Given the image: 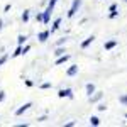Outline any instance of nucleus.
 I'll list each match as a JSON object with an SVG mask.
<instances>
[{"label": "nucleus", "mask_w": 127, "mask_h": 127, "mask_svg": "<svg viewBox=\"0 0 127 127\" xmlns=\"http://www.w3.org/2000/svg\"><path fill=\"white\" fill-rule=\"evenodd\" d=\"M80 7H81V0H73V3H71V7H69L66 17H68V19H73V17L76 15V12L80 10Z\"/></svg>", "instance_id": "obj_1"}, {"label": "nucleus", "mask_w": 127, "mask_h": 127, "mask_svg": "<svg viewBox=\"0 0 127 127\" xmlns=\"http://www.w3.org/2000/svg\"><path fill=\"white\" fill-rule=\"evenodd\" d=\"M32 105H34L32 102H26L24 105H20L19 108H15V110H14V115H15V117H20V115H24V112H27L29 108H32Z\"/></svg>", "instance_id": "obj_2"}, {"label": "nucleus", "mask_w": 127, "mask_h": 127, "mask_svg": "<svg viewBox=\"0 0 127 127\" xmlns=\"http://www.w3.org/2000/svg\"><path fill=\"white\" fill-rule=\"evenodd\" d=\"M58 97L59 98H69V100H73V98H75V93H73L71 88H61V90L58 92Z\"/></svg>", "instance_id": "obj_3"}, {"label": "nucleus", "mask_w": 127, "mask_h": 127, "mask_svg": "<svg viewBox=\"0 0 127 127\" xmlns=\"http://www.w3.org/2000/svg\"><path fill=\"white\" fill-rule=\"evenodd\" d=\"M53 7H46V9L42 10V15H44V19H42V24H49V22H51V14H53Z\"/></svg>", "instance_id": "obj_4"}, {"label": "nucleus", "mask_w": 127, "mask_h": 127, "mask_svg": "<svg viewBox=\"0 0 127 127\" xmlns=\"http://www.w3.org/2000/svg\"><path fill=\"white\" fill-rule=\"evenodd\" d=\"M49 37H51V31H49V29L41 31L39 34H37V41H39V42H46Z\"/></svg>", "instance_id": "obj_5"}, {"label": "nucleus", "mask_w": 127, "mask_h": 127, "mask_svg": "<svg viewBox=\"0 0 127 127\" xmlns=\"http://www.w3.org/2000/svg\"><path fill=\"white\" fill-rule=\"evenodd\" d=\"M102 98H103V92H95L93 95L88 97V102H90V103H97V102H100Z\"/></svg>", "instance_id": "obj_6"}, {"label": "nucleus", "mask_w": 127, "mask_h": 127, "mask_svg": "<svg viewBox=\"0 0 127 127\" xmlns=\"http://www.w3.org/2000/svg\"><path fill=\"white\" fill-rule=\"evenodd\" d=\"M69 59H71V54H63V56H59V58H56V61H54V66H61V64L68 63Z\"/></svg>", "instance_id": "obj_7"}, {"label": "nucleus", "mask_w": 127, "mask_h": 127, "mask_svg": "<svg viewBox=\"0 0 127 127\" xmlns=\"http://www.w3.org/2000/svg\"><path fill=\"white\" fill-rule=\"evenodd\" d=\"M78 71H80L78 64H71V66L66 69V76H69V78H71V76H76V75H78Z\"/></svg>", "instance_id": "obj_8"}, {"label": "nucleus", "mask_w": 127, "mask_h": 127, "mask_svg": "<svg viewBox=\"0 0 127 127\" xmlns=\"http://www.w3.org/2000/svg\"><path fill=\"white\" fill-rule=\"evenodd\" d=\"M117 44H119L117 39H110V41H105V42H103V48H105V51H112Z\"/></svg>", "instance_id": "obj_9"}, {"label": "nucleus", "mask_w": 127, "mask_h": 127, "mask_svg": "<svg viewBox=\"0 0 127 127\" xmlns=\"http://www.w3.org/2000/svg\"><path fill=\"white\" fill-rule=\"evenodd\" d=\"M61 22H63V19H61V17H56V19H54L53 26H51V29H49V31H51V34H54V32L61 27Z\"/></svg>", "instance_id": "obj_10"}, {"label": "nucleus", "mask_w": 127, "mask_h": 127, "mask_svg": "<svg viewBox=\"0 0 127 127\" xmlns=\"http://www.w3.org/2000/svg\"><path fill=\"white\" fill-rule=\"evenodd\" d=\"M93 41H95V36L92 34V36H88L87 39H85V41H83V42H81V44H80V48H81V49H87L88 46H90V44L93 42Z\"/></svg>", "instance_id": "obj_11"}, {"label": "nucleus", "mask_w": 127, "mask_h": 127, "mask_svg": "<svg viewBox=\"0 0 127 127\" xmlns=\"http://www.w3.org/2000/svg\"><path fill=\"white\" fill-rule=\"evenodd\" d=\"M85 92H87L88 97H90V95H93V93L97 92V88H95V83H87V85H85Z\"/></svg>", "instance_id": "obj_12"}, {"label": "nucleus", "mask_w": 127, "mask_h": 127, "mask_svg": "<svg viewBox=\"0 0 127 127\" xmlns=\"http://www.w3.org/2000/svg\"><path fill=\"white\" fill-rule=\"evenodd\" d=\"M88 120H90V126H93V127H98L100 124H102V122H100V119H98L97 115H92Z\"/></svg>", "instance_id": "obj_13"}, {"label": "nucleus", "mask_w": 127, "mask_h": 127, "mask_svg": "<svg viewBox=\"0 0 127 127\" xmlns=\"http://www.w3.org/2000/svg\"><path fill=\"white\" fill-rule=\"evenodd\" d=\"M19 56H22V46L17 44V48H15V51L10 54V58H19Z\"/></svg>", "instance_id": "obj_14"}, {"label": "nucleus", "mask_w": 127, "mask_h": 127, "mask_svg": "<svg viewBox=\"0 0 127 127\" xmlns=\"http://www.w3.org/2000/svg\"><path fill=\"white\" fill-rule=\"evenodd\" d=\"M26 41H27V36H26V34H19V36H17V44H19V46H24Z\"/></svg>", "instance_id": "obj_15"}, {"label": "nucleus", "mask_w": 127, "mask_h": 127, "mask_svg": "<svg viewBox=\"0 0 127 127\" xmlns=\"http://www.w3.org/2000/svg\"><path fill=\"white\" fill-rule=\"evenodd\" d=\"M29 17H31V10H24V12H22V15H20V19H22L24 24H26V22H29Z\"/></svg>", "instance_id": "obj_16"}, {"label": "nucleus", "mask_w": 127, "mask_h": 127, "mask_svg": "<svg viewBox=\"0 0 127 127\" xmlns=\"http://www.w3.org/2000/svg\"><path fill=\"white\" fill-rule=\"evenodd\" d=\"M37 88H39V90H49V88H53V83H49V81H44V83L37 85Z\"/></svg>", "instance_id": "obj_17"}, {"label": "nucleus", "mask_w": 127, "mask_h": 127, "mask_svg": "<svg viewBox=\"0 0 127 127\" xmlns=\"http://www.w3.org/2000/svg\"><path fill=\"white\" fill-rule=\"evenodd\" d=\"M64 53H66V51H64V48L58 46V48H56V51H54V56H56V58H59V56H63Z\"/></svg>", "instance_id": "obj_18"}, {"label": "nucleus", "mask_w": 127, "mask_h": 127, "mask_svg": "<svg viewBox=\"0 0 127 127\" xmlns=\"http://www.w3.org/2000/svg\"><path fill=\"white\" fill-rule=\"evenodd\" d=\"M7 61H9V54H2L0 56V66H3Z\"/></svg>", "instance_id": "obj_19"}, {"label": "nucleus", "mask_w": 127, "mask_h": 127, "mask_svg": "<svg viewBox=\"0 0 127 127\" xmlns=\"http://www.w3.org/2000/svg\"><path fill=\"white\" fill-rule=\"evenodd\" d=\"M119 103L127 105V93H126V95H120V97H119Z\"/></svg>", "instance_id": "obj_20"}, {"label": "nucleus", "mask_w": 127, "mask_h": 127, "mask_svg": "<svg viewBox=\"0 0 127 127\" xmlns=\"http://www.w3.org/2000/svg\"><path fill=\"white\" fill-rule=\"evenodd\" d=\"M97 110H98V112H105V110H107V103H98Z\"/></svg>", "instance_id": "obj_21"}, {"label": "nucleus", "mask_w": 127, "mask_h": 127, "mask_svg": "<svg viewBox=\"0 0 127 127\" xmlns=\"http://www.w3.org/2000/svg\"><path fill=\"white\" fill-rule=\"evenodd\" d=\"M66 42H68V39H66V37H61V39L56 41V46H63V44H66Z\"/></svg>", "instance_id": "obj_22"}, {"label": "nucleus", "mask_w": 127, "mask_h": 127, "mask_svg": "<svg viewBox=\"0 0 127 127\" xmlns=\"http://www.w3.org/2000/svg\"><path fill=\"white\" fill-rule=\"evenodd\" d=\"M42 19H44L42 12H37V14H36V22H42Z\"/></svg>", "instance_id": "obj_23"}, {"label": "nucleus", "mask_w": 127, "mask_h": 127, "mask_svg": "<svg viewBox=\"0 0 127 127\" xmlns=\"http://www.w3.org/2000/svg\"><path fill=\"white\" fill-rule=\"evenodd\" d=\"M115 17H119V10H114L108 14V19H115Z\"/></svg>", "instance_id": "obj_24"}, {"label": "nucleus", "mask_w": 127, "mask_h": 127, "mask_svg": "<svg viewBox=\"0 0 127 127\" xmlns=\"http://www.w3.org/2000/svg\"><path fill=\"white\" fill-rule=\"evenodd\" d=\"M24 85L29 87V88H32V87H34V81H32V80H24Z\"/></svg>", "instance_id": "obj_25"}, {"label": "nucleus", "mask_w": 127, "mask_h": 127, "mask_svg": "<svg viewBox=\"0 0 127 127\" xmlns=\"http://www.w3.org/2000/svg\"><path fill=\"white\" fill-rule=\"evenodd\" d=\"M29 51H31V46H29V44H26V46H22V54H27Z\"/></svg>", "instance_id": "obj_26"}, {"label": "nucleus", "mask_w": 127, "mask_h": 127, "mask_svg": "<svg viewBox=\"0 0 127 127\" xmlns=\"http://www.w3.org/2000/svg\"><path fill=\"white\" fill-rule=\"evenodd\" d=\"M5 98H7V93H5L3 90H0V103H2V102H3Z\"/></svg>", "instance_id": "obj_27"}, {"label": "nucleus", "mask_w": 127, "mask_h": 127, "mask_svg": "<svg viewBox=\"0 0 127 127\" xmlns=\"http://www.w3.org/2000/svg\"><path fill=\"white\" fill-rule=\"evenodd\" d=\"M117 9H119V5H117V3H112V5L108 7V12H114V10H117Z\"/></svg>", "instance_id": "obj_28"}, {"label": "nucleus", "mask_w": 127, "mask_h": 127, "mask_svg": "<svg viewBox=\"0 0 127 127\" xmlns=\"http://www.w3.org/2000/svg\"><path fill=\"white\" fill-rule=\"evenodd\" d=\"M75 126H76V122H75V120H69V122L64 124V127H75Z\"/></svg>", "instance_id": "obj_29"}, {"label": "nucleus", "mask_w": 127, "mask_h": 127, "mask_svg": "<svg viewBox=\"0 0 127 127\" xmlns=\"http://www.w3.org/2000/svg\"><path fill=\"white\" fill-rule=\"evenodd\" d=\"M56 3H58V0H49V2H48V5H49V7H53V9L56 7Z\"/></svg>", "instance_id": "obj_30"}, {"label": "nucleus", "mask_w": 127, "mask_h": 127, "mask_svg": "<svg viewBox=\"0 0 127 127\" xmlns=\"http://www.w3.org/2000/svg\"><path fill=\"white\" fill-rule=\"evenodd\" d=\"M44 120H48V115H41V117H37V122H44Z\"/></svg>", "instance_id": "obj_31"}, {"label": "nucleus", "mask_w": 127, "mask_h": 127, "mask_svg": "<svg viewBox=\"0 0 127 127\" xmlns=\"http://www.w3.org/2000/svg\"><path fill=\"white\" fill-rule=\"evenodd\" d=\"M10 7H12V5H10V3H7V5L3 7V12H9V10H10Z\"/></svg>", "instance_id": "obj_32"}, {"label": "nucleus", "mask_w": 127, "mask_h": 127, "mask_svg": "<svg viewBox=\"0 0 127 127\" xmlns=\"http://www.w3.org/2000/svg\"><path fill=\"white\" fill-rule=\"evenodd\" d=\"M2 27H3V20L0 19V32H2Z\"/></svg>", "instance_id": "obj_33"}, {"label": "nucleus", "mask_w": 127, "mask_h": 127, "mask_svg": "<svg viewBox=\"0 0 127 127\" xmlns=\"http://www.w3.org/2000/svg\"><path fill=\"white\" fill-rule=\"evenodd\" d=\"M124 117H126V119H127V114H126V115H124Z\"/></svg>", "instance_id": "obj_34"}, {"label": "nucleus", "mask_w": 127, "mask_h": 127, "mask_svg": "<svg viewBox=\"0 0 127 127\" xmlns=\"http://www.w3.org/2000/svg\"><path fill=\"white\" fill-rule=\"evenodd\" d=\"M122 2H127V0H122Z\"/></svg>", "instance_id": "obj_35"}]
</instances>
